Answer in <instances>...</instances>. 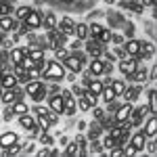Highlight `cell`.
Instances as JSON below:
<instances>
[{"label": "cell", "mask_w": 157, "mask_h": 157, "mask_svg": "<svg viewBox=\"0 0 157 157\" xmlns=\"http://www.w3.org/2000/svg\"><path fill=\"white\" fill-rule=\"evenodd\" d=\"M65 40H67V36L65 34H61L59 29L55 27V29H46V46H50V48H59V46H63L65 44Z\"/></svg>", "instance_id": "cell-6"}, {"label": "cell", "mask_w": 157, "mask_h": 157, "mask_svg": "<svg viewBox=\"0 0 157 157\" xmlns=\"http://www.w3.org/2000/svg\"><path fill=\"white\" fill-rule=\"evenodd\" d=\"M34 113H36V117L38 115H48L50 109H48V105H36L34 107Z\"/></svg>", "instance_id": "cell-44"}, {"label": "cell", "mask_w": 157, "mask_h": 157, "mask_svg": "<svg viewBox=\"0 0 157 157\" xmlns=\"http://www.w3.org/2000/svg\"><path fill=\"white\" fill-rule=\"evenodd\" d=\"M101 97H103V101H105V103H109V101L117 98V94L113 92V88H111L109 84H105V86H103V92H101Z\"/></svg>", "instance_id": "cell-33"}, {"label": "cell", "mask_w": 157, "mask_h": 157, "mask_svg": "<svg viewBox=\"0 0 157 157\" xmlns=\"http://www.w3.org/2000/svg\"><path fill=\"white\" fill-rule=\"evenodd\" d=\"M69 90H71V94H73L75 98H78V97H82V94H84V86H78V84H73L71 88H69Z\"/></svg>", "instance_id": "cell-47"}, {"label": "cell", "mask_w": 157, "mask_h": 157, "mask_svg": "<svg viewBox=\"0 0 157 157\" xmlns=\"http://www.w3.org/2000/svg\"><path fill=\"white\" fill-rule=\"evenodd\" d=\"M67 143H69V136H65V134H63V136L59 138V145H61V147H65Z\"/></svg>", "instance_id": "cell-50"}, {"label": "cell", "mask_w": 157, "mask_h": 157, "mask_svg": "<svg viewBox=\"0 0 157 157\" xmlns=\"http://www.w3.org/2000/svg\"><path fill=\"white\" fill-rule=\"evenodd\" d=\"M103 29H105V27H103L101 23H90V25H88V34H90L92 38H97L98 34L103 32Z\"/></svg>", "instance_id": "cell-40"}, {"label": "cell", "mask_w": 157, "mask_h": 157, "mask_svg": "<svg viewBox=\"0 0 157 157\" xmlns=\"http://www.w3.org/2000/svg\"><path fill=\"white\" fill-rule=\"evenodd\" d=\"M151 113V109H149V105H140L138 109H132V113H130V117H128V124H130V128H134V126H143V121H145V117Z\"/></svg>", "instance_id": "cell-5"}, {"label": "cell", "mask_w": 157, "mask_h": 157, "mask_svg": "<svg viewBox=\"0 0 157 157\" xmlns=\"http://www.w3.org/2000/svg\"><path fill=\"white\" fill-rule=\"evenodd\" d=\"M63 155H80V145H78V140H69L65 149H63Z\"/></svg>", "instance_id": "cell-31"}, {"label": "cell", "mask_w": 157, "mask_h": 157, "mask_svg": "<svg viewBox=\"0 0 157 157\" xmlns=\"http://www.w3.org/2000/svg\"><path fill=\"white\" fill-rule=\"evenodd\" d=\"M143 6H155V0H140Z\"/></svg>", "instance_id": "cell-51"}, {"label": "cell", "mask_w": 157, "mask_h": 157, "mask_svg": "<svg viewBox=\"0 0 157 157\" xmlns=\"http://www.w3.org/2000/svg\"><path fill=\"white\" fill-rule=\"evenodd\" d=\"M23 92L32 98L34 103H42L44 98L48 97V92H46V82H44V80H29V82H25Z\"/></svg>", "instance_id": "cell-1"}, {"label": "cell", "mask_w": 157, "mask_h": 157, "mask_svg": "<svg viewBox=\"0 0 157 157\" xmlns=\"http://www.w3.org/2000/svg\"><path fill=\"white\" fill-rule=\"evenodd\" d=\"M61 98H63V105H65V115H73L75 113V97L71 94V90H61Z\"/></svg>", "instance_id": "cell-12"}, {"label": "cell", "mask_w": 157, "mask_h": 157, "mask_svg": "<svg viewBox=\"0 0 157 157\" xmlns=\"http://www.w3.org/2000/svg\"><path fill=\"white\" fill-rule=\"evenodd\" d=\"M17 124H19L27 134H32V136L40 132V128H38V124H36V115H32L29 111L23 113V115H17Z\"/></svg>", "instance_id": "cell-4"}, {"label": "cell", "mask_w": 157, "mask_h": 157, "mask_svg": "<svg viewBox=\"0 0 157 157\" xmlns=\"http://www.w3.org/2000/svg\"><path fill=\"white\" fill-rule=\"evenodd\" d=\"M86 42V55H90L92 59L103 55V44H98L97 40H84Z\"/></svg>", "instance_id": "cell-21"}, {"label": "cell", "mask_w": 157, "mask_h": 157, "mask_svg": "<svg viewBox=\"0 0 157 157\" xmlns=\"http://www.w3.org/2000/svg\"><path fill=\"white\" fill-rule=\"evenodd\" d=\"M88 73H90L92 78L105 75V61L101 59V57H94V59L90 61V65H88Z\"/></svg>", "instance_id": "cell-15"}, {"label": "cell", "mask_w": 157, "mask_h": 157, "mask_svg": "<svg viewBox=\"0 0 157 157\" xmlns=\"http://www.w3.org/2000/svg\"><path fill=\"white\" fill-rule=\"evenodd\" d=\"M80 46H82V40H78V42H73V44H71L73 50H80Z\"/></svg>", "instance_id": "cell-52"}, {"label": "cell", "mask_w": 157, "mask_h": 157, "mask_svg": "<svg viewBox=\"0 0 157 157\" xmlns=\"http://www.w3.org/2000/svg\"><path fill=\"white\" fill-rule=\"evenodd\" d=\"M4 36H6V34H0V48L4 46Z\"/></svg>", "instance_id": "cell-53"}, {"label": "cell", "mask_w": 157, "mask_h": 157, "mask_svg": "<svg viewBox=\"0 0 157 157\" xmlns=\"http://www.w3.org/2000/svg\"><path fill=\"white\" fill-rule=\"evenodd\" d=\"M40 145L52 147V145H55V136H52V134H48V130H46V132H40Z\"/></svg>", "instance_id": "cell-34"}, {"label": "cell", "mask_w": 157, "mask_h": 157, "mask_svg": "<svg viewBox=\"0 0 157 157\" xmlns=\"http://www.w3.org/2000/svg\"><path fill=\"white\" fill-rule=\"evenodd\" d=\"M143 132H145L147 138H153L157 134V117L155 113H149V117H147L145 121H143V128H140Z\"/></svg>", "instance_id": "cell-13"}, {"label": "cell", "mask_w": 157, "mask_h": 157, "mask_svg": "<svg viewBox=\"0 0 157 157\" xmlns=\"http://www.w3.org/2000/svg\"><path fill=\"white\" fill-rule=\"evenodd\" d=\"M88 153H90V155H94V153H105V149H103V145L94 138V140L90 143V151H88Z\"/></svg>", "instance_id": "cell-43"}, {"label": "cell", "mask_w": 157, "mask_h": 157, "mask_svg": "<svg viewBox=\"0 0 157 157\" xmlns=\"http://www.w3.org/2000/svg\"><path fill=\"white\" fill-rule=\"evenodd\" d=\"M23 147H25V143L21 140V138H17L9 149H4V155H19V153L23 151Z\"/></svg>", "instance_id": "cell-27"}, {"label": "cell", "mask_w": 157, "mask_h": 157, "mask_svg": "<svg viewBox=\"0 0 157 157\" xmlns=\"http://www.w3.org/2000/svg\"><path fill=\"white\" fill-rule=\"evenodd\" d=\"M38 155H42V157H44V155H50V147H44V145H42V149L38 151Z\"/></svg>", "instance_id": "cell-49"}, {"label": "cell", "mask_w": 157, "mask_h": 157, "mask_svg": "<svg viewBox=\"0 0 157 157\" xmlns=\"http://www.w3.org/2000/svg\"><path fill=\"white\" fill-rule=\"evenodd\" d=\"M136 67H138V59H136V57H121V59L117 61V69H120L124 75L134 73Z\"/></svg>", "instance_id": "cell-11"}, {"label": "cell", "mask_w": 157, "mask_h": 157, "mask_svg": "<svg viewBox=\"0 0 157 157\" xmlns=\"http://www.w3.org/2000/svg\"><path fill=\"white\" fill-rule=\"evenodd\" d=\"M21 21L15 17V15H6V17H0V32L2 34H15L19 29Z\"/></svg>", "instance_id": "cell-7"}, {"label": "cell", "mask_w": 157, "mask_h": 157, "mask_svg": "<svg viewBox=\"0 0 157 157\" xmlns=\"http://www.w3.org/2000/svg\"><path fill=\"white\" fill-rule=\"evenodd\" d=\"M140 84H136V86H126V90L121 92V97H124V101L126 103H136V98L140 97Z\"/></svg>", "instance_id": "cell-19"}, {"label": "cell", "mask_w": 157, "mask_h": 157, "mask_svg": "<svg viewBox=\"0 0 157 157\" xmlns=\"http://www.w3.org/2000/svg\"><path fill=\"white\" fill-rule=\"evenodd\" d=\"M109 42H113V44H124V36L120 34H111V40Z\"/></svg>", "instance_id": "cell-48"}, {"label": "cell", "mask_w": 157, "mask_h": 157, "mask_svg": "<svg viewBox=\"0 0 157 157\" xmlns=\"http://www.w3.org/2000/svg\"><path fill=\"white\" fill-rule=\"evenodd\" d=\"M65 78V67H63V63L61 61H46V67H44V71H42V80L46 82H61Z\"/></svg>", "instance_id": "cell-2"}, {"label": "cell", "mask_w": 157, "mask_h": 157, "mask_svg": "<svg viewBox=\"0 0 157 157\" xmlns=\"http://www.w3.org/2000/svg\"><path fill=\"white\" fill-rule=\"evenodd\" d=\"M101 145H103V149H105V153H107V151H111V149H113V147H117V140H115V138H111V136H105V138H103V143H101Z\"/></svg>", "instance_id": "cell-38"}, {"label": "cell", "mask_w": 157, "mask_h": 157, "mask_svg": "<svg viewBox=\"0 0 157 157\" xmlns=\"http://www.w3.org/2000/svg\"><path fill=\"white\" fill-rule=\"evenodd\" d=\"M145 143H147V136L143 130H138L136 134H130V145L136 149V153H143L145 151Z\"/></svg>", "instance_id": "cell-16"}, {"label": "cell", "mask_w": 157, "mask_h": 157, "mask_svg": "<svg viewBox=\"0 0 157 157\" xmlns=\"http://www.w3.org/2000/svg\"><path fill=\"white\" fill-rule=\"evenodd\" d=\"M17 138H19V134L13 132V130H6V132H2V134H0V149H2V151H4V149H9V147H11L13 143L17 140Z\"/></svg>", "instance_id": "cell-20"}, {"label": "cell", "mask_w": 157, "mask_h": 157, "mask_svg": "<svg viewBox=\"0 0 157 157\" xmlns=\"http://www.w3.org/2000/svg\"><path fill=\"white\" fill-rule=\"evenodd\" d=\"M145 149H147V153H149V155H155V153H157V143H155V136H153V138H147Z\"/></svg>", "instance_id": "cell-39"}, {"label": "cell", "mask_w": 157, "mask_h": 157, "mask_svg": "<svg viewBox=\"0 0 157 157\" xmlns=\"http://www.w3.org/2000/svg\"><path fill=\"white\" fill-rule=\"evenodd\" d=\"M11 109H13V113H15V117H17V115H23V113H27V111H29V105L25 103L23 98H17V101L11 105Z\"/></svg>", "instance_id": "cell-23"}, {"label": "cell", "mask_w": 157, "mask_h": 157, "mask_svg": "<svg viewBox=\"0 0 157 157\" xmlns=\"http://www.w3.org/2000/svg\"><path fill=\"white\" fill-rule=\"evenodd\" d=\"M4 113H2V121H11L13 117H15V113H13V109H11V105H4Z\"/></svg>", "instance_id": "cell-46"}, {"label": "cell", "mask_w": 157, "mask_h": 157, "mask_svg": "<svg viewBox=\"0 0 157 157\" xmlns=\"http://www.w3.org/2000/svg\"><path fill=\"white\" fill-rule=\"evenodd\" d=\"M94 40H97L98 44H107L109 40H111V32H109V29H103V32H101V34H98Z\"/></svg>", "instance_id": "cell-42"}, {"label": "cell", "mask_w": 157, "mask_h": 157, "mask_svg": "<svg viewBox=\"0 0 157 157\" xmlns=\"http://www.w3.org/2000/svg\"><path fill=\"white\" fill-rule=\"evenodd\" d=\"M103 80H98V78H92V80H90V84L86 86V88H88V90H92V92H94V94H97V97H101V92H103Z\"/></svg>", "instance_id": "cell-29"}, {"label": "cell", "mask_w": 157, "mask_h": 157, "mask_svg": "<svg viewBox=\"0 0 157 157\" xmlns=\"http://www.w3.org/2000/svg\"><path fill=\"white\" fill-rule=\"evenodd\" d=\"M73 34L78 36V40H82V42H84V40H88V23H82V21H80V23H75Z\"/></svg>", "instance_id": "cell-26"}, {"label": "cell", "mask_w": 157, "mask_h": 157, "mask_svg": "<svg viewBox=\"0 0 157 157\" xmlns=\"http://www.w3.org/2000/svg\"><path fill=\"white\" fill-rule=\"evenodd\" d=\"M69 55V50L65 48V46H59V48H55V57H57V61H63L65 57Z\"/></svg>", "instance_id": "cell-45"}, {"label": "cell", "mask_w": 157, "mask_h": 157, "mask_svg": "<svg viewBox=\"0 0 157 157\" xmlns=\"http://www.w3.org/2000/svg\"><path fill=\"white\" fill-rule=\"evenodd\" d=\"M57 15L55 13H46V15H42V27L44 29H55L57 27Z\"/></svg>", "instance_id": "cell-25"}, {"label": "cell", "mask_w": 157, "mask_h": 157, "mask_svg": "<svg viewBox=\"0 0 157 157\" xmlns=\"http://www.w3.org/2000/svg\"><path fill=\"white\" fill-rule=\"evenodd\" d=\"M132 109H134V103H126L124 101V105H120V107L113 111V121L115 124H126L128 121V117H130V113H132Z\"/></svg>", "instance_id": "cell-8"}, {"label": "cell", "mask_w": 157, "mask_h": 157, "mask_svg": "<svg viewBox=\"0 0 157 157\" xmlns=\"http://www.w3.org/2000/svg\"><path fill=\"white\" fill-rule=\"evenodd\" d=\"M73 27H75V21H73L71 17H63V19L57 21V29H59L61 34H65V36H71Z\"/></svg>", "instance_id": "cell-17"}, {"label": "cell", "mask_w": 157, "mask_h": 157, "mask_svg": "<svg viewBox=\"0 0 157 157\" xmlns=\"http://www.w3.org/2000/svg\"><path fill=\"white\" fill-rule=\"evenodd\" d=\"M13 11H15V6H13L11 2H4V0H0V17L13 15Z\"/></svg>", "instance_id": "cell-36"}, {"label": "cell", "mask_w": 157, "mask_h": 157, "mask_svg": "<svg viewBox=\"0 0 157 157\" xmlns=\"http://www.w3.org/2000/svg\"><path fill=\"white\" fill-rule=\"evenodd\" d=\"M61 63H63V67H65V69H69V71H73V73H80L82 69H84V63L78 59V55H75V52H69V55L61 61Z\"/></svg>", "instance_id": "cell-10"}, {"label": "cell", "mask_w": 157, "mask_h": 157, "mask_svg": "<svg viewBox=\"0 0 157 157\" xmlns=\"http://www.w3.org/2000/svg\"><path fill=\"white\" fill-rule=\"evenodd\" d=\"M0 124H2V115H0Z\"/></svg>", "instance_id": "cell-54"}, {"label": "cell", "mask_w": 157, "mask_h": 157, "mask_svg": "<svg viewBox=\"0 0 157 157\" xmlns=\"http://www.w3.org/2000/svg\"><path fill=\"white\" fill-rule=\"evenodd\" d=\"M82 97L86 98V103H88L90 107H94V105L98 103V97L94 94V92H92V90H88V88H84V94H82Z\"/></svg>", "instance_id": "cell-35"}, {"label": "cell", "mask_w": 157, "mask_h": 157, "mask_svg": "<svg viewBox=\"0 0 157 157\" xmlns=\"http://www.w3.org/2000/svg\"><path fill=\"white\" fill-rule=\"evenodd\" d=\"M19 65H21V67H23L25 71H29V69H34V67H36L38 63L34 59H32V57H29V55H25L23 59H21V63H19Z\"/></svg>", "instance_id": "cell-37"}, {"label": "cell", "mask_w": 157, "mask_h": 157, "mask_svg": "<svg viewBox=\"0 0 157 157\" xmlns=\"http://www.w3.org/2000/svg\"><path fill=\"white\" fill-rule=\"evenodd\" d=\"M101 132H103V128H101V124L97 121V126H94V124L90 126V134H88V138H90V140H94V138L101 136Z\"/></svg>", "instance_id": "cell-41"}, {"label": "cell", "mask_w": 157, "mask_h": 157, "mask_svg": "<svg viewBox=\"0 0 157 157\" xmlns=\"http://www.w3.org/2000/svg\"><path fill=\"white\" fill-rule=\"evenodd\" d=\"M29 11H32V6H29V4H21V6H17V9L13 11V15H15L19 21H23L25 17L29 15Z\"/></svg>", "instance_id": "cell-32"}, {"label": "cell", "mask_w": 157, "mask_h": 157, "mask_svg": "<svg viewBox=\"0 0 157 157\" xmlns=\"http://www.w3.org/2000/svg\"><path fill=\"white\" fill-rule=\"evenodd\" d=\"M48 109H50V111H55V113H59V115H63L65 105H63L61 92H57V94H50V97H48Z\"/></svg>", "instance_id": "cell-18"}, {"label": "cell", "mask_w": 157, "mask_h": 157, "mask_svg": "<svg viewBox=\"0 0 157 157\" xmlns=\"http://www.w3.org/2000/svg\"><path fill=\"white\" fill-rule=\"evenodd\" d=\"M124 52H126V57H136L138 59V55H140V40L138 38L126 40L124 42Z\"/></svg>", "instance_id": "cell-14"}, {"label": "cell", "mask_w": 157, "mask_h": 157, "mask_svg": "<svg viewBox=\"0 0 157 157\" xmlns=\"http://www.w3.org/2000/svg\"><path fill=\"white\" fill-rule=\"evenodd\" d=\"M0 86H2V88H17V86H21V84L17 82V75H15L13 69H11V71H6L0 78Z\"/></svg>", "instance_id": "cell-22"}, {"label": "cell", "mask_w": 157, "mask_h": 157, "mask_svg": "<svg viewBox=\"0 0 157 157\" xmlns=\"http://www.w3.org/2000/svg\"><path fill=\"white\" fill-rule=\"evenodd\" d=\"M109 86H111V88H113V92H115V94H117V98L121 97V92H124V90H126V80H111V82H109Z\"/></svg>", "instance_id": "cell-30"}, {"label": "cell", "mask_w": 157, "mask_h": 157, "mask_svg": "<svg viewBox=\"0 0 157 157\" xmlns=\"http://www.w3.org/2000/svg\"><path fill=\"white\" fill-rule=\"evenodd\" d=\"M25 55H27V48H15V46H13L11 52H9V57H11V65H19Z\"/></svg>", "instance_id": "cell-24"}, {"label": "cell", "mask_w": 157, "mask_h": 157, "mask_svg": "<svg viewBox=\"0 0 157 157\" xmlns=\"http://www.w3.org/2000/svg\"><path fill=\"white\" fill-rule=\"evenodd\" d=\"M40 27H42V13L40 11H29V15L21 21L23 34H27V32H36V29H40Z\"/></svg>", "instance_id": "cell-3"}, {"label": "cell", "mask_w": 157, "mask_h": 157, "mask_svg": "<svg viewBox=\"0 0 157 157\" xmlns=\"http://www.w3.org/2000/svg\"><path fill=\"white\" fill-rule=\"evenodd\" d=\"M23 97V88L21 86H17V88H4L2 90V94H0V103L2 105H13L17 98Z\"/></svg>", "instance_id": "cell-9"}, {"label": "cell", "mask_w": 157, "mask_h": 157, "mask_svg": "<svg viewBox=\"0 0 157 157\" xmlns=\"http://www.w3.org/2000/svg\"><path fill=\"white\" fill-rule=\"evenodd\" d=\"M157 92L155 88H149V92H147V105H149V109H151V113H155L157 111Z\"/></svg>", "instance_id": "cell-28"}]
</instances>
